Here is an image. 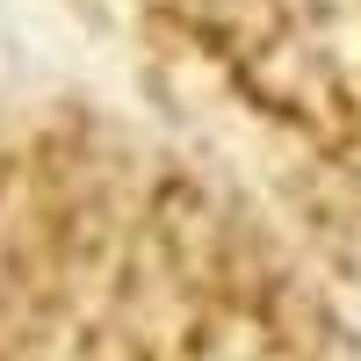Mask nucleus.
Returning <instances> with one entry per match:
<instances>
[{
    "instance_id": "nucleus-2",
    "label": "nucleus",
    "mask_w": 361,
    "mask_h": 361,
    "mask_svg": "<svg viewBox=\"0 0 361 361\" xmlns=\"http://www.w3.org/2000/svg\"><path fill=\"white\" fill-rule=\"evenodd\" d=\"M180 94L231 116L296 188H361V0H130Z\"/></svg>"
},
{
    "instance_id": "nucleus-1",
    "label": "nucleus",
    "mask_w": 361,
    "mask_h": 361,
    "mask_svg": "<svg viewBox=\"0 0 361 361\" xmlns=\"http://www.w3.org/2000/svg\"><path fill=\"white\" fill-rule=\"evenodd\" d=\"M311 267L267 202L102 109L0 137V347H311Z\"/></svg>"
}]
</instances>
